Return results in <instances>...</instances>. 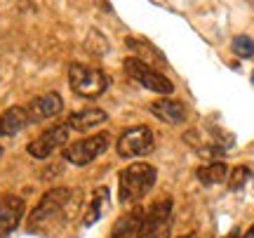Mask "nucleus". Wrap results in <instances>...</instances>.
<instances>
[{
  "instance_id": "obj_12",
  "label": "nucleus",
  "mask_w": 254,
  "mask_h": 238,
  "mask_svg": "<svg viewBox=\"0 0 254 238\" xmlns=\"http://www.w3.org/2000/svg\"><path fill=\"white\" fill-rule=\"evenodd\" d=\"M109 120V116H106V111L101 109H94V106H90V109H82V111H75V113H71L68 116V130H78V132H87V130L97 128V125H104Z\"/></svg>"
},
{
  "instance_id": "obj_8",
  "label": "nucleus",
  "mask_w": 254,
  "mask_h": 238,
  "mask_svg": "<svg viewBox=\"0 0 254 238\" xmlns=\"http://www.w3.org/2000/svg\"><path fill=\"white\" fill-rule=\"evenodd\" d=\"M68 142V125H55V128L45 130L40 137H36L28 144V154L38 160L47 158L50 154H55L57 149Z\"/></svg>"
},
{
  "instance_id": "obj_17",
  "label": "nucleus",
  "mask_w": 254,
  "mask_h": 238,
  "mask_svg": "<svg viewBox=\"0 0 254 238\" xmlns=\"http://www.w3.org/2000/svg\"><path fill=\"white\" fill-rule=\"evenodd\" d=\"M233 52L243 59H250L254 57V40L250 36H238L233 38Z\"/></svg>"
},
{
  "instance_id": "obj_5",
  "label": "nucleus",
  "mask_w": 254,
  "mask_h": 238,
  "mask_svg": "<svg viewBox=\"0 0 254 238\" xmlns=\"http://www.w3.org/2000/svg\"><path fill=\"white\" fill-rule=\"evenodd\" d=\"M109 147H111L109 132H99V135L80 139V142H75V144H68V147L64 149V158L73 165H87V163H92L94 158H99Z\"/></svg>"
},
{
  "instance_id": "obj_2",
  "label": "nucleus",
  "mask_w": 254,
  "mask_h": 238,
  "mask_svg": "<svg viewBox=\"0 0 254 238\" xmlns=\"http://www.w3.org/2000/svg\"><path fill=\"white\" fill-rule=\"evenodd\" d=\"M68 82H71L73 92L85 97V99H97L109 87V78H106L104 71L92 69V66H82V64L68 66Z\"/></svg>"
},
{
  "instance_id": "obj_13",
  "label": "nucleus",
  "mask_w": 254,
  "mask_h": 238,
  "mask_svg": "<svg viewBox=\"0 0 254 238\" xmlns=\"http://www.w3.org/2000/svg\"><path fill=\"white\" fill-rule=\"evenodd\" d=\"M28 116L24 106H12L0 116V137H14L17 132L26 128Z\"/></svg>"
},
{
  "instance_id": "obj_7",
  "label": "nucleus",
  "mask_w": 254,
  "mask_h": 238,
  "mask_svg": "<svg viewBox=\"0 0 254 238\" xmlns=\"http://www.w3.org/2000/svg\"><path fill=\"white\" fill-rule=\"evenodd\" d=\"M71 198V191L64 189V186H57V189H50V191L43 196V201L38 203V208L31 215V229H38L40 224H47L50 220H55L57 215L64 210V205Z\"/></svg>"
},
{
  "instance_id": "obj_3",
  "label": "nucleus",
  "mask_w": 254,
  "mask_h": 238,
  "mask_svg": "<svg viewBox=\"0 0 254 238\" xmlns=\"http://www.w3.org/2000/svg\"><path fill=\"white\" fill-rule=\"evenodd\" d=\"M125 74L132 78V80H136L141 87H146V90H153L158 92V94H172L174 92V85L172 80L167 78V76H163L160 71H155V69H151V66L146 64L144 59H139V57H127L125 59Z\"/></svg>"
},
{
  "instance_id": "obj_22",
  "label": "nucleus",
  "mask_w": 254,
  "mask_h": 238,
  "mask_svg": "<svg viewBox=\"0 0 254 238\" xmlns=\"http://www.w3.org/2000/svg\"><path fill=\"white\" fill-rule=\"evenodd\" d=\"M0 156H2V147H0Z\"/></svg>"
},
{
  "instance_id": "obj_1",
  "label": "nucleus",
  "mask_w": 254,
  "mask_h": 238,
  "mask_svg": "<svg viewBox=\"0 0 254 238\" xmlns=\"http://www.w3.org/2000/svg\"><path fill=\"white\" fill-rule=\"evenodd\" d=\"M155 179H158V172H155L153 165L148 163L127 165L125 170L120 172V191H118L120 203L129 205V203L141 201L146 193L153 189Z\"/></svg>"
},
{
  "instance_id": "obj_11",
  "label": "nucleus",
  "mask_w": 254,
  "mask_h": 238,
  "mask_svg": "<svg viewBox=\"0 0 254 238\" xmlns=\"http://www.w3.org/2000/svg\"><path fill=\"white\" fill-rule=\"evenodd\" d=\"M151 113L155 118H160L163 123H170V125H182L186 120V106L182 101L174 99H158L151 104Z\"/></svg>"
},
{
  "instance_id": "obj_23",
  "label": "nucleus",
  "mask_w": 254,
  "mask_h": 238,
  "mask_svg": "<svg viewBox=\"0 0 254 238\" xmlns=\"http://www.w3.org/2000/svg\"><path fill=\"white\" fill-rule=\"evenodd\" d=\"M252 82H254V76H252Z\"/></svg>"
},
{
  "instance_id": "obj_14",
  "label": "nucleus",
  "mask_w": 254,
  "mask_h": 238,
  "mask_svg": "<svg viewBox=\"0 0 254 238\" xmlns=\"http://www.w3.org/2000/svg\"><path fill=\"white\" fill-rule=\"evenodd\" d=\"M144 220V210L141 208H134L132 212H127L125 217H120L116 224H113V231H111V238H132L139 229V224Z\"/></svg>"
},
{
  "instance_id": "obj_20",
  "label": "nucleus",
  "mask_w": 254,
  "mask_h": 238,
  "mask_svg": "<svg viewBox=\"0 0 254 238\" xmlns=\"http://www.w3.org/2000/svg\"><path fill=\"white\" fill-rule=\"evenodd\" d=\"M224 238H240V234H238V231H233V234H228V236H224Z\"/></svg>"
},
{
  "instance_id": "obj_10",
  "label": "nucleus",
  "mask_w": 254,
  "mask_h": 238,
  "mask_svg": "<svg viewBox=\"0 0 254 238\" xmlns=\"http://www.w3.org/2000/svg\"><path fill=\"white\" fill-rule=\"evenodd\" d=\"M24 210H26V205L19 196L7 193L0 198V236H9L17 229L21 217H24Z\"/></svg>"
},
{
  "instance_id": "obj_21",
  "label": "nucleus",
  "mask_w": 254,
  "mask_h": 238,
  "mask_svg": "<svg viewBox=\"0 0 254 238\" xmlns=\"http://www.w3.org/2000/svg\"><path fill=\"white\" fill-rule=\"evenodd\" d=\"M182 238H198L195 234H186V236H182Z\"/></svg>"
},
{
  "instance_id": "obj_18",
  "label": "nucleus",
  "mask_w": 254,
  "mask_h": 238,
  "mask_svg": "<svg viewBox=\"0 0 254 238\" xmlns=\"http://www.w3.org/2000/svg\"><path fill=\"white\" fill-rule=\"evenodd\" d=\"M250 177H252L250 167H245V165L236 167V170H233V174H231V189H233V191H236V189H240V186H243Z\"/></svg>"
},
{
  "instance_id": "obj_6",
  "label": "nucleus",
  "mask_w": 254,
  "mask_h": 238,
  "mask_svg": "<svg viewBox=\"0 0 254 238\" xmlns=\"http://www.w3.org/2000/svg\"><path fill=\"white\" fill-rule=\"evenodd\" d=\"M153 151V132L146 125H134L125 130L118 139V154L123 158H139L148 156Z\"/></svg>"
},
{
  "instance_id": "obj_4",
  "label": "nucleus",
  "mask_w": 254,
  "mask_h": 238,
  "mask_svg": "<svg viewBox=\"0 0 254 238\" xmlns=\"http://www.w3.org/2000/svg\"><path fill=\"white\" fill-rule=\"evenodd\" d=\"M170 217H172V201L170 198L155 201L148 210H144V220L136 229V238H163L170 229Z\"/></svg>"
},
{
  "instance_id": "obj_19",
  "label": "nucleus",
  "mask_w": 254,
  "mask_h": 238,
  "mask_svg": "<svg viewBox=\"0 0 254 238\" xmlns=\"http://www.w3.org/2000/svg\"><path fill=\"white\" fill-rule=\"evenodd\" d=\"M243 238H254V227H250V231H247Z\"/></svg>"
},
{
  "instance_id": "obj_9",
  "label": "nucleus",
  "mask_w": 254,
  "mask_h": 238,
  "mask_svg": "<svg viewBox=\"0 0 254 238\" xmlns=\"http://www.w3.org/2000/svg\"><path fill=\"white\" fill-rule=\"evenodd\" d=\"M62 109H64V99L57 94V92L40 94L36 99H31V104L26 106L28 123H40V120L55 118L57 113H62Z\"/></svg>"
},
{
  "instance_id": "obj_16",
  "label": "nucleus",
  "mask_w": 254,
  "mask_h": 238,
  "mask_svg": "<svg viewBox=\"0 0 254 238\" xmlns=\"http://www.w3.org/2000/svg\"><path fill=\"white\" fill-rule=\"evenodd\" d=\"M109 198V189H104V186H99V189H94V196H92V205H90V210L85 212V220H82V224L85 227H92L94 222L99 220V215H101V203Z\"/></svg>"
},
{
  "instance_id": "obj_15",
  "label": "nucleus",
  "mask_w": 254,
  "mask_h": 238,
  "mask_svg": "<svg viewBox=\"0 0 254 238\" xmlns=\"http://www.w3.org/2000/svg\"><path fill=\"white\" fill-rule=\"evenodd\" d=\"M228 172V167L226 163H221V160H214V163H209V165H202V167H198V179L205 186H212V184H219V182H224V177H226Z\"/></svg>"
}]
</instances>
